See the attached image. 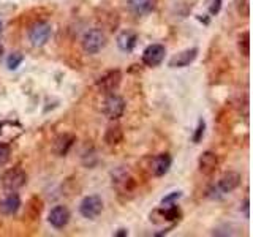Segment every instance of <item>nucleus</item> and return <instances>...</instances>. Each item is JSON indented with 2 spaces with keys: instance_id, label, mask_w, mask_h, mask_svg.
I'll return each mask as SVG.
<instances>
[{
  "instance_id": "obj_10",
  "label": "nucleus",
  "mask_w": 253,
  "mask_h": 237,
  "mask_svg": "<svg viewBox=\"0 0 253 237\" xmlns=\"http://www.w3.org/2000/svg\"><path fill=\"white\" fill-rule=\"evenodd\" d=\"M113 184L116 185V188L121 193H131L134 187H136V182L128 174V171L125 169H117L116 172H113Z\"/></svg>"
},
{
  "instance_id": "obj_25",
  "label": "nucleus",
  "mask_w": 253,
  "mask_h": 237,
  "mask_svg": "<svg viewBox=\"0 0 253 237\" xmlns=\"http://www.w3.org/2000/svg\"><path fill=\"white\" fill-rule=\"evenodd\" d=\"M206 8H208L209 14L215 16L221 10V0H206Z\"/></svg>"
},
{
  "instance_id": "obj_6",
  "label": "nucleus",
  "mask_w": 253,
  "mask_h": 237,
  "mask_svg": "<svg viewBox=\"0 0 253 237\" xmlns=\"http://www.w3.org/2000/svg\"><path fill=\"white\" fill-rule=\"evenodd\" d=\"M121 82H122V73H121V70H109V71H106L105 75L100 76L97 79L95 85H97V89L101 93L109 95V93H114V90L119 89Z\"/></svg>"
},
{
  "instance_id": "obj_21",
  "label": "nucleus",
  "mask_w": 253,
  "mask_h": 237,
  "mask_svg": "<svg viewBox=\"0 0 253 237\" xmlns=\"http://www.w3.org/2000/svg\"><path fill=\"white\" fill-rule=\"evenodd\" d=\"M237 49L244 55V57H249L250 54V34L249 32H242V34L237 37Z\"/></svg>"
},
{
  "instance_id": "obj_20",
  "label": "nucleus",
  "mask_w": 253,
  "mask_h": 237,
  "mask_svg": "<svg viewBox=\"0 0 253 237\" xmlns=\"http://www.w3.org/2000/svg\"><path fill=\"white\" fill-rule=\"evenodd\" d=\"M128 5L134 14L144 16L155 8V0H128Z\"/></svg>"
},
{
  "instance_id": "obj_24",
  "label": "nucleus",
  "mask_w": 253,
  "mask_h": 237,
  "mask_svg": "<svg viewBox=\"0 0 253 237\" xmlns=\"http://www.w3.org/2000/svg\"><path fill=\"white\" fill-rule=\"evenodd\" d=\"M11 155V147L6 142H0V166H3L8 163Z\"/></svg>"
},
{
  "instance_id": "obj_15",
  "label": "nucleus",
  "mask_w": 253,
  "mask_h": 237,
  "mask_svg": "<svg viewBox=\"0 0 253 237\" xmlns=\"http://www.w3.org/2000/svg\"><path fill=\"white\" fill-rule=\"evenodd\" d=\"M241 174L239 172H236V171H228L225 172L223 176L220 177L218 180V188H220V192H223V193H231L234 192V190L241 185Z\"/></svg>"
},
{
  "instance_id": "obj_22",
  "label": "nucleus",
  "mask_w": 253,
  "mask_h": 237,
  "mask_svg": "<svg viewBox=\"0 0 253 237\" xmlns=\"http://www.w3.org/2000/svg\"><path fill=\"white\" fill-rule=\"evenodd\" d=\"M22 62H24V55L21 52H13L10 54V57L6 60V67L8 70H16Z\"/></svg>"
},
{
  "instance_id": "obj_27",
  "label": "nucleus",
  "mask_w": 253,
  "mask_h": 237,
  "mask_svg": "<svg viewBox=\"0 0 253 237\" xmlns=\"http://www.w3.org/2000/svg\"><path fill=\"white\" fill-rule=\"evenodd\" d=\"M249 0H239V6H237V10H239V14L244 16V18H249Z\"/></svg>"
},
{
  "instance_id": "obj_28",
  "label": "nucleus",
  "mask_w": 253,
  "mask_h": 237,
  "mask_svg": "<svg viewBox=\"0 0 253 237\" xmlns=\"http://www.w3.org/2000/svg\"><path fill=\"white\" fill-rule=\"evenodd\" d=\"M114 236L116 237H125V236H128V231H126V229H119L117 233H114Z\"/></svg>"
},
{
  "instance_id": "obj_17",
  "label": "nucleus",
  "mask_w": 253,
  "mask_h": 237,
  "mask_svg": "<svg viewBox=\"0 0 253 237\" xmlns=\"http://www.w3.org/2000/svg\"><path fill=\"white\" fill-rule=\"evenodd\" d=\"M124 139V128L119 123H111L105 131V142L108 146H117L121 144Z\"/></svg>"
},
{
  "instance_id": "obj_13",
  "label": "nucleus",
  "mask_w": 253,
  "mask_h": 237,
  "mask_svg": "<svg viewBox=\"0 0 253 237\" xmlns=\"http://www.w3.org/2000/svg\"><path fill=\"white\" fill-rule=\"evenodd\" d=\"M218 166V157L208 150V152H203L198 158V168H200V172H203L204 176H212L213 172L217 171Z\"/></svg>"
},
{
  "instance_id": "obj_26",
  "label": "nucleus",
  "mask_w": 253,
  "mask_h": 237,
  "mask_svg": "<svg viewBox=\"0 0 253 237\" xmlns=\"http://www.w3.org/2000/svg\"><path fill=\"white\" fill-rule=\"evenodd\" d=\"M180 196H182V192H171L168 196H165V198H163V199H162V204H163V205L174 204V201H177Z\"/></svg>"
},
{
  "instance_id": "obj_31",
  "label": "nucleus",
  "mask_w": 253,
  "mask_h": 237,
  "mask_svg": "<svg viewBox=\"0 0 253 237\" xmlns=\"http://www.w3.org/2000/svg\"><path fill=\"white\" fill-rule=\"evenodd\" d=\"M0 30H2V22H0Z\"/></svg>"
},
{
  "instance_id": "obj_3",
  "label": "nucleus",
  "mask_w": 253,
  "mask_h": 237,
  "mask_svg": "<svg viewBox=\"0 0 253 237\" xmlns=\"http://www.w3.org/2000/svg\"><path fill=\"white\" fill-rule=\"evenodd\" d=\"M51 34H52V27H51L49 22L37 21V22L32 24L30 29H29V40L34 46L42 47L49 41Z\"/></svg>"
},
{
  "instance_id": "obj_18",
  "label": "nucleus",
  "mask_w": 253,
  "mask_h": 237,
  "mask_svg": "<svg viewBox=\"0 0 253 237\" xmlns=\"http://www.w3.org/2000/svg\"><path fill=\"white\" fill-rule=\"evenodd\" d=\"M136 41H138V37L131 30H125L117 37V46H119V49L124 52L133 51V47L136 46Z\"/></svg>"
},
{
  "instance_id": "obj_2",
  "label": "nucleus",
  "mask_w": 253,
  "mask_h": 237,
  "mask_svg": "<svg viewBox=\"0 0 253 237\" xmlns=\"http://www.w3.org/2000/svg\"><path fill=\"white\" fill-rule=\"evenodd\" d=\"M2 188L5 190L6 193H11V192H18L19 188H22L24 185L27 184V174L22 168L16 166V168L8 169L2 174Z\"/></svg>"
},
{
  "instance_id": "obj_29",
  "label": "nucleus",
  "mask_w": 253,
  "mask_h": 237,
  "mask_svg": "<svg viewBox=\"0 0 253 237\" xmlns=\"http://www.w3.org/2000/svg\"><path fill=\"white\" fill-rule=\"evenodd\" d=\"M244 210H245V217L249 218V199L244 201Z\"/></svg>"
},
{
  "instance_id": "obj_19",
  "label": "nucleus",
  "mask_w": 253,
  "mask_h": 237,
  "mask_svg": "<svg viewBox=\"0 0 253 237\" xmlns=\"http://www.w3.org/2000/svg\"><path fill=\"white\" fill-rule=\"evenodd\" d=\"M42 210H43V201L38 196H32L26 205V215L24 217H27L32 221H37L40 215H42Z\"/></svg>"
},
{
  "instance_id": "obj_4",
  "label": "nucleus",
  "mask_w": 253,
  "mask_h": 237,
  "mask_svg": "<svg viewBox=\"0 0 253 237\" xmlns=\"http://www.w3.org/2000/svg\"><path fill=\"white\" fill-rule=\"evenodd\" d=\"M108 40L105 32L100 30V29H93L89 30L83 38V49L87 54H98L103 47L106 46Z\"/></svg>"
},
{
  "instance_id": "obj_16",
  "label": "nucleus",
  "mask_w": 253,
  "mask_h": 237,
  "mask_svg": "<svg viewBox=\"0 0 253 237\" xmlns=\"http://www.w3.org/2000/svg\"><path fill=\"white\" fill-rule=\"evenodd\" d=\"M19 207H21V198L16 192L8 193L5 199L0 201V213H2V215H6V217L14 215V213L19 210Z\"/></svg>"
},
{
  "instance_id": "obj_23",
  "label": "nucleus",
  "mask_w": 253,
  "mask_h": 237,
  "mask_svg": "<svg viewBox=\"0 0 253 237\" xmlns=\"http://www.w3.org/2000/svg\"><path fill=\"white\" fill-rule=\"evenodd\" d=\"M204 133H206V122L203 120V118H200V120H198L196 128H195L193 136H192V141L195 142V144H198V142L204 138Z\"/></svg>"
},
{
  "instance_id": "obj_8",
  "label": "nucleus",
  "mask_w": 253,
  "mask_h": 237,
  "mask_svg": "<svg viewBox=\"0 0 253 237\" xmlns=\"http://www.w3.org/2000/svg\"><path fill=\"white\" fill-rule=\"evenodd\" d=\"M149 217L152 223L160 225V223H165V221H179L182 217V212L176 204H168L166 207L152 210Z\"/></svg>"
},
{
  "instance_id": "obj_11",
  "label": "nucleus",
  "mask_w": 253,
  "mask_h": 237,
  "mask_svg": "<svg viewBox=\"0 0 253 237\" xmlns=\"http://www.w3.org/2000/svg\"><path fill=\"white\" fill-rule=\"evenodd\" d=\"M196 57H198V47H188V49H184L177 54H174L169 59L168 65H169V68H185L192 62H195Z\"/></svg>"
},
{
  "instance_id": "obj_14",
  "label": "nucleus",
  "mask_w": 253,
  "mask_h": 237,
  "mask_svg": "<svg viewBox=\"0 0 253 237\" xmlns=\"http://www.w3.org/2000/svg\"><path fill=\"white\" fill-rule=\"evenodd\" d=\"M47 220H49V223L55 229H62V228H65L70 221V210L65 205H55L54 209H51Z\"/></svg>"
},
{
  "instance_id": "obj_7",
  "label": "nucleus",
  "mask_w": 253,
  "mask_h": 237,
  "mask_svg": "<svg viewBox=\"0 0 253 237\" xmlns=\"http://www.w3.org/2000/svg\"><path fill=\"white\" fill-rule=\"evenodd\" d=\"M103 210V201L98 195H90L85 196L79 204V212L81 215L87 220H95Z\"/></svg>"
},
{
  "instance_id": "obj_12",
  "label": "nucleus",
  "mask_w": 253,
  "mask_h": 237,
  "mask_svg": "<svg viewBox=\"0 0 253 237\" xmlns=\"http://www.w3.org/2000/svg\"><path fill=\"white\" fill-rule=\"evenodd\" d=\"M75 142H76V136H75V134H71V133H62L52 142V152L57 155V157H65L70 152V149L75 146Z\"/></svg>"
},
{
  "instance_id": "obj_30",
  "label": "nucleus",
  "mask_w": 253,
  "mask_h": 237,
  "mask_svg": "<svg viewBox=\"0 0 253 237\" xmlns=\"http://www.w3.org/2000/svg\"><path fill=\"white\" fill-rule=\"evenodd\" d=\"M2 54H3V44L0 43V57H2Z\"/></svg>"
},
{
  "instance_id": "obj_9",
  "label": "nucleus",
  "mask_w": 253,
  "mask_h": 237,
  "mask_svg": "<svg viewBox=\"0 0 253 237\" xmlns=\"http://www.w3.org/2000/svg\"><path fill=\"white\" fill-rule=\"evenodd\" d=\"M166 49L163 44H150L142 52V63L146 67H158L165 60Z\"/></svg>"
},
{
  "instance_id": "obj_1",
  "label": "nucleus",
  "mask_w": 253,
  "mask_h": 237,
  "mask_svg": "<svg viewBox=\"0 0 253 237\" xmlns=\"http://www.w3.org/2000/svg\"><path fill=\"white\" fill-rule=\"evenodd\" d=\"M171 155L169 154H158L155 157H146L144 160L141 161V164H146V169L149 174H152L155 177H162L171 168Z\"/></svg>"
},
{
  "instance_id": "obj_5",
  "label": "nucleus",
  "mask_w": 253,
  "mask_h": 237,
  "mask_svg": "<svg viewBox=\"0 0 253 237\" xmlns=\"http://www.w3.org/2000/svg\"><path fill=\"white\" fill-rule=\"evenodd\" d=\"M101 111L109 120H117L125 113V100L116 93H109L105 98V101H103Z\"/></svg>"
}]
</instances>
